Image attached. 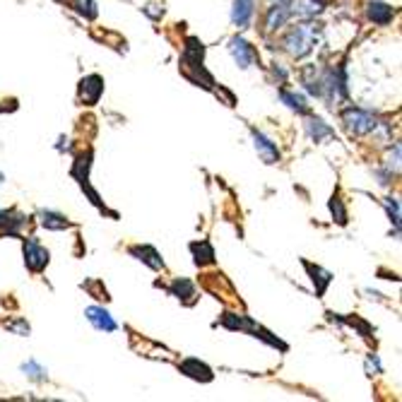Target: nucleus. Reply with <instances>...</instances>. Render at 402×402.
<instances>
[{
    "label": "nucleus",
    "instance_id": "f257e3e1",
    "mask_svg": "<svg viewBox=\"0 0 402 402\" xmlns=\"http://www.w3.org/2000/svg\"><path fill=\"white\" fill-rule=\"evenodd\" d=\"M203 58H205V46L200 44L198 39H193V36H190V39L186 41L183 58H181V70H183V75L190 80V82L203 85V87L210 89L214 85V80H212V75L205 70Z\"/></svg>",
    "mask_w": 402,
    "mask_h": 402
},
{
    "label": "nucleus",
    "instance_id": "f03ea898",
    "mask_svg": "<svg viewBox=\"0 0 402 402\" xmlns=\"http://www.w3.org/2000/svg\"><path fill=\"white\" fill-rule=\"evenodd\" d=\"M318 36H320V30H315L311 25H301V27H294L284 36V46L294 58H304V56H309L313 51Z\"/></svg>",
    "mask_w": 402,
    "mask_h": 402
},
{
    "label": "nucleus",
    "instance_id": "7ed1b4c3",
    "mask_svg": "<svg viewBox=\"0 0 402 402\" xmlns=\"http://www.w3.org/2000/svg\"><path fill=\"white\" fill-rule=\"evenodd\" d=\"M342 121L347 123V128L354 135H366V133H373L378 128V121L371 113L361 111V109H354V107L342 113Z\"/></svg>",
    "mask_w": 402,
    "mask_h": 402
},
{
    "label": "nucleus",
    "instance_id": "20e7f679",
    "mask_svg": "<svg viewBox=\"0 0 402 402\" xmlns=\"http://www.w3.org/2000/svg\"><path fill=\"white\" fill-rule=\"evenodd\" d=\"M22 251H25V265L30 272H41L46 265H49V258H51L49 251H46L36 238H27Z\"/></svg>",
    "mask_w": 402,
    "mask_h": 402
},
{
    "label": "nucleus",
    "instance_id": "39448f33",
    "mask_svg": "<svg viewBox=\"0 0 402 402\" xmlns=\"http://www.w3.org/2000/svg\"><path fill=\"white\" fill-rule=\"evenodd\" d=\"M229 54H232V58L236 60L238 68H251L253 60H256V51H253V46L248 44L243 36H234V39H229Z\"/></svg>",
    "mask_w": 402,
    "mask_h": 402
},
{
    "label": "nucleus",
    "instance_id": "423d86ee",
    "mask_svg": "<svg viewBox=\"0 0 402 402\" xmlns=\"http://www.w3.org/2000/svg\"><path fill=\"white\" fill-rule=\"evenodd\" d=\"M102 94H104V80L99 75L82 78V82H80V102L87 104V107H94V104H99Z\"/></svg>",
    "mask_w": 402,
    "mask_h": 402
},
{
    "label": "nucleus",
    "instance_id": "0eeeda50",
    "mask_svg": "<svg viewBox=\"0 0 402 402\" xmlns=\"http://www.w3.org/2000/svg\"><path fill=\"white\" fill-rule=\"evenodd\" d=\"M291 17V5L289 0H280V3H272V8L267 10V20H265V30L275 32L282 30L287 25V20Z\"/></svg>",
    "mask_w": 402,
    "mask_h": 402
},
{
    "label": "nucleus",
    "instance_id": "6e6552de",
    "mask_svg": "<svg viewBox=\"0 0 402 402\" xmlns=\"http://www.w3.org/2000/svg\"><path fill=\"white\" fill-rule=\"evenodd\" d=\"M181 373H186L188 378H193V381H200V383H210L214 378L212 368L208 366V364H203L200 359H183V361L179 364Z\"/></svg>",
    "mask_w": 402,
    "mask_h": 402
},
{
    "label": "nucleus",
    "instance_id": "1a4fd4ad",
    "mask_svg": "<svg viewBox=\"0 0 402 402\" xmlns=\"http://www.w3.org/2000/svg\"><path fill=\"white\" fill-rule=\"evenodd\" d=\"M85 315H87V320L99 330V333H113V330L118 328L116 320L111 318V313H109L107 309H102V306H89V309L85 311Z\"/></svg>",
    "mask_w": 402,
    "mask_h": 402
},
{
    "label": "nucleus",
    "instance_id": "9d476101",
    "mask_svg": "<svg viewBox=\"0 0 402 402\" xmlns=\"http://www.w3.org/2000/svg\"><path fill=\"white\" fill-rule=\"evenodd\" d=\"M253 145H256L258 155H260V159L265 161V164H277V161H280V150H277V145L270 137L263 135L260 131H253Z\"/></svg>",
    "mask_w": 402,
    "mask_h": 402
},
{
    "label": "nucleus",
    "instance_id": "9b49d317",
    "mask_svg": "<svg viewBox=\"0 0 402 402\" xmlns=\"http://www.w3.org/2000/svg\"><path fill=\"white\" fill-rule=\"evenodd\" d=\"M256 15V0H234L232 8V22L238 30H246Z\"/></svg>",
    "mask_w": 402,
    "mask_h": 402
},
{
    "label": "nucleus",
    "instance_id": "f8f14e48",
    "mask_svg": "<svg viewBox=\"0 0 402 402\" xmlns=\"http://www.w3.org/2000/svg\"><path fill=\"white\" fill-rule=\"evenodd\" d=\"M25 224H27V217L22 212H17V210H0V234L17 236Z\"/></svg>",
    "mask_w": 402,
    "mask_h": 402
},
{
    "label": "nucleus",
    "instance_id": "ddd939ff",
    "mask_svg": "<svg viewBox=\"0 0 402 402\" xmlns=\"http://www.w3.org/2000/svg\"><path fill=\"white\" fill-rule=\"evenodd\" d=\"M301 265H304L306 270H309L311 282H313V287H315V294L323 296L325 289L330 287V282H333V272L323 270L320 265H313V263H309V260H301Z\"/></svg>",
    "mask_w": 402,
    "mask_h": 402
},
{
    "label": "nucleus",
    "instance_id": "4468645a",
    "mask_svg": "<svg viewBox=\"0 0 402 402\" xmlns=\"http://www.w3.org/2000/svg\"><path fill=\"white\" fill-rule=\"evenodd\" d=\"M392 17H395V12H392L390 5H386V3H378V0L368 3V20H371L373 25L386 27V25H390V22H392Z\"/></svg>",
    "mask_w": 402,
    "mask_h": 402
},
{
    "label": "nucleus",
    "instance_id": "2eb2a0df",
    "mask_svg": "<svg viewBox=\"0 0 402 402\" xmlns=\"http://www.w3.org/2000/svg\"><path fill=\"white\" fill-rule=\"evenodd\" d=\"M131 256H135L140 263L150 265L152 270H161V267H164V260H161V256L157 253V248H152V246H133L131 248Z\"/></svg>",
    "mask_w": 402,
    "mask_h": 402
},
{
    "label": "nucleus",
    "instance_id": "dca6fc26",
    "mask_svg": "<svg viewBox=\"0 0 402 402\" xmlns=\"http://www.w3.org/2000/svg\"><path fill=\"white\" fill-rule=\"evenodd\" d=\"M169 291L179 301H186V304H195V299H198V294H195V284L190 280H186V277H179V280L171 282Z\"/></svg>",
    "mask_w": 402,
    "mask_h": 402
},
{
    "label": "nucleus",
    "instance_id": "f3484780",
    "mask_svg": "<svg viewBox=\"0 0 402 402\" xmlns=\"http://www.w3.org/2000/svg\"><path fill=\"white\" fill-rule=\"evenodd\" d=\"M190 253H193L195 258V265H210V263H214V248L210 241H195L190 243Z\"/></svg>",
    "mask_w": 402,
    "mask_h": 402
},
{
    "label": "nucleus",
    "instance_id": "a211bd4d",
    "mask_svg": "<svg viewBox=\"0 0 402 402\" xmlns=\"http://www.w3.org/2000/svg\"><path fill=\"white\" fill-rule=\"evenodd\" d=\"M306 133H309V137L313 142H323L325 137H335V131L325 121H320V118H311L306 123Z\"/></svg>",
    "mask_w": 402,
    "mask_h": 402
},
{
    "label": "nucleus",
    "instance_id": "6ab92c4d",
    "mask_svg": "<svg viewBox=\"0 0 402 402\" xmlns=\"http://www.w3.org/2000/svg\"><path fill=\"white\" fill-rule=\"evenodd\" d=\"M280 99H282V104H287V107H289L291 111L299 113V116H306V113L311 111V107L306 104V99L301 97V94H296V92H289V89H280Z\"/></svg>",
    "mask_w": 402,
    "mask_h": 402
},
{
    "label": "nucleus",
    "instance_id": "aec40b11",
    "mask_svg": "<svg viewBox=\"0 0 402 402\" xmlns=\"http://www.w3.org/2000/svg\"><path fill=\"white\" fill-rule=\"evenodd\" d=\"M39 217H41V224H44L46 229H51V232H63V229L73 227V224H70L68 219L63 217V214L54 212V210H44Z\"/></svg>",
    "mask_w": 402,
    "mask_h": 402
},
{
    "label": "nucleus",
    "instance_id": "412c9836",
    "mask_svg": "<svg viewBox=\"0 0 402 402\" xmlns=\"http://www.w3.org/2000/svg\"><path fill=\"white\" fill-rule=\"evenodd\" d=\"M325 10L323 0H296L294 3V12L299 17H315Z\"/></svg>",
    "mask_w": 402,
    "mask_h": 402
},
{
    "label": "nucleus",
    "instance_id": "4be33fe9",
    "mask_svg": "<svg viewBox=\"0 0 402 402\" xmlns=\"http://www.w3.org/2000/svg\"><path fill=\"white\" fill-rule=\"evenodd\" d=\"M22 371H25V376L32 378V381H44L46 378V368L41 366L39 361H34V359H30L27 364H22Z\"/></svg>",
    "mask_w": 402,
    "mask_h": 402
},
{
    "label": "nucleus",
    "instance_id": "5701e85b",
    "mask_svg": "<svg viewBox=\"0 0 402 402\" xmlns=\"http://www.w3.org/2000/svg\"><path fill=\"white\" fill-rule=\"evenodd\" d=\"M73 8L85 20H94L97 17V3L94 0H73Z\"/></svg>",
    "mask_w": 402,
    "mask_h": 402
},
{
    "label": "nucleus",
    "instance_id": "b1692460",
    "mask_svg": "<svg viewBox=\"0 0 402 402\" xmlns=\"http://www.w3.org/2000/svg\"><path fill=\"white\" fill-rule=\"evenodd\" d=\"M383 205H386L390 222L395 224V236H397V234H400V203H397V198H386Z\"/></svg>",
    "mask_w": 402,
    "mask_h": 402
},
{
    "label": "nucleus",
    "instance_id": "393cba45",
    "mask_svg": "<svg viewBox=\"0 0 402 402\" xmlns=\"http://www.w3.org/2000/svg\"><path fill=\"white\" fill-rule=\"evenodd\" d=\"M330 212H333V217H335V222L337 224H347V210H344V205H342V198H339L337 193L333 195V200H330Z\"/></svg>",
    "mask_w": 402,
    "mask_h": 402
},
{
    "label": "nucleus",
    "instance_id": "a878e982",
    "mask_svg": "<svg viewBox=\"0 0 402 402\" xmlns=\"http://www.w3.org/2000/svg\"><path fill=\"white\" fill-rule=\"evenodd\" d=\"M388 159H390V161H388V169H390V174H392V171L397 174V171H400V145H397V142L392 145L390 157H388Z\"/></svg>",
    "mask_w": 402,
    "mask_h": 402
},
{
    "label": "nucleus",
    "instance_id": "bb28decb",
    "mask_svg": "<svg viewBox=\"0 0 402 402\" xmlns=\"http://www.w3.org/2000/svg\"><path fill=\"white\" fill-rule=\"evenodd\" d=\"M8 330H12V333H17V335H30V323L27 320H15V323H8Z\"/></svg>",
    "mask_w": 402,
    "mask_h": 402
},
{
    "label": "nucleus",
    "instance_id": "cd10ccee",
    "mask_svg": "<svg viewBox=\"0 0 402 402\" xmlns=\"http://www.w3.org/2000/svg\"><path fill=\"white\" fill-rule=\"evenodd\" d=\"M366 371H368V376H376V373H381V361H378L376 354H368V359H366Z\"/></svg>",
    "mask_w": 402,
    "mask_h": 402
},
{
    "label": "nucleus",
    "instance_id": "c85d7f7f",
    "mask_svg": "<svg viewBox=\"0 0 402 402\" xmlns=\"http://www.w3.org/2000/svg\"><path fill=\"white\" fill-rule=\"evenodd\" d=\"M270 3H280V0H270Z\"/></svg>",
    "mask_w": 402,
    "mask_h": 402
},
{
    "label": "nucleus",
    "instance_id": "c756f323",
    "mask_svg": "<svg viewBox=\"0 0 402 402\" xmlns=\"http://www.w3.org/2000/svg\"><path fill=\"white\" fill-rule=\"evenodd\" d=\"M0 181H3V174H0Z\"/></svg>",
    "mask_w": 402,
    "mask_h": 402
}]
</instances>
